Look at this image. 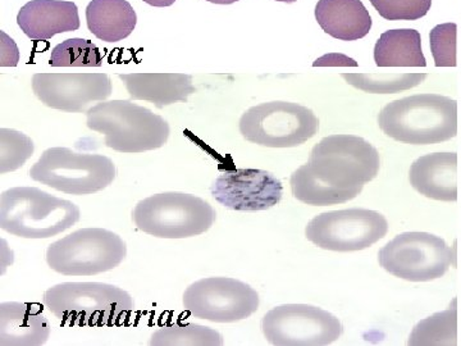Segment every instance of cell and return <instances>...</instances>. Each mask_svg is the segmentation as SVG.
Returning a JSON list of instances; mask_svg holds the SVG:
<instances>
[{
  "label": "cell",
  "mask_w": 461,
  "mask_h": 346,
  "mask_svg": "<svg viewBox=\"0 0 461 346\" xmlns=\"http://www.w3.org/2000/svg\"><path fill=\"white\" fill-rule=\"evenodd\" d=\"M182 303L195 318L233 323L256 314L259 296L250 285L235 278H208L191 284L185 291Z\"/></svg>",
  "instance_id": "13"
},
{
  "label": "cell",
  "mask_w": 461,
  "mask_h": 346,
  "mask_svg": "<svg viewBox=\"0 0 461 346\" xmlns=\"http://www.w3.org/2000/svg\"><path fill=\"white\" fill-rule=\"evenodd\" d=\"M379 129L393 141L433 145L457 133V102L439 94H417L388 103L378 114Z\"/></svg>",
  "instance_id": "2"
},
{
  "label": "cell",
  "mask_w": 461,
  "mask_h": 346,
  "mask_svg": "<svg viewBox=\"0 0 461 346\" xmlns=\"http://www.w3.org/2000/svg\"><path fill=\"white\" fill-rule=\"evenodd\" d=\"M290 185L294 198L314 206L344 205L357 198L364 187L336 184L315 171L309 162L291 175Z\"/></svg>",
  "instance_id": "21"
},
{
  "label": "cell",
  "mask_w": 461,
  "mask_h": 346,
  "mask_svg": "<svg viewBox=\"0 0 461 346\" xmlns=\"http://www.w3.org/2000/svg\"><path fill=\"white\" fill-rule=\"evenodd\" d=\"M145 3H148L149 5H153V7H171L172 5H175L176 0H144Z\"/></svg>",
  "instance_id": "33"
},
{
  "label": "cell",
  "mask_w": 461,
  "mask_h": 346,
  "mask_svg": "<svg viewBox=\"0 0 461 346\" xmlns=\"http://www.w3.org/2000/svg\"><path fill=\"white\" fill-rule=\"evenodd\" d=\"M342 78L355 89L369 94H396L418 86L426 74H342Z\"/></svg>",
  "instance_id": "26"
},
{
  "label": "cell",
  "mask_w": 461,
  "mask_h": 346,
  "mask_svg": "<svg viewBox=\"0 0 461 346\" xmlns=\"http://www.w3.org/2000/svg\"><path fill=\"white\" fill-rule=\"evenodd\" d=\"M409 180L420 196L438 202L457 200V154L433 153L418 158Z\"/></svg>",
  "instance_id": "17"
},
{
  "label": "cell",
  "mask_w": 461,
  "mask_h": 346,
  "mask_svg": "<svg viewBox=\"0 0 461 346\" xmlns=\"http://www.w3.org/2000/svg\"><path fill=\"white\" fill-rule=\"evenodd\" d=\"M50 323L41 305L7 302L0 305V345L41 346L50 340Z\"/></svg>",
  "instance_id": "18"
},
{
  "label": "cell",
  "mask_w": 461,
  "mask_h": 346,
  "mask_svg": "<svg viewBox=\"0 0 461 346\" xmlns=\"http://www.w3.org/2000/svg\"><path fill=\"white\" fill-rule=\"evenodd\" d=\"M379 16L388 21H417L426 16L432 0H369Z\"/></svg>",
  "instance_id": "29"
},
{
  "label": "cell",
  "mask_w": 461,
  "mask_h": 346,
  "mask_svg": "<svg viewBox=\"0 0 461 346\" xmlns=\"http://www.w3.org/2000/svg\"><path fill=\"white\" fill-rule=\"evenodd\" d=\"M456 23H442L430 32V51L437 67L456 66Z\"/></svg>",
  "instance_id": "30"
},
{
  "label": "cell",
  "mask_w": 461,
  "mask_h": 346,
  "mask_svg": "<svg viewBox=\"0 0 461 346\" xmlns=\"http://www.w3.org/2000/svg\"><path fill=\"white\" fill-rule=\"evenodd\" d=\"M17 23L27 38L44 41L80 29V17L74 2L32 0L18 12Z\"/></svg>",
  "instance_id": "16"
},
{
  "label": "cell",
  "mask_w": 461,
  "mask_h": 346,
  "mask_svg": "<svg viewBox=\"0 0 461 346\" xmlns=\"http://www.w3.org/2000/svg\"><path fill=\"white\" fill-rule=\"evenodd\" d=\"M51 67H100L103 57L99 48L86 39H68L60 42L50 54Z\"/></svg>",
  "instance_id": "27"
},
{
  "label": "cell",
  "mask_w": 461,
  "mask_h": 346,
  "mask_svg": "<svg viewBox=\"0 0 461 346\" xmlns=\"http://www.w3.org/2000/svg\"><path fill=\"white\" fill-rule=\"evenodd\" d=\"M212 196L230 211H267L281 202L284 187L264 169H227L215 178Z\"/></svg>",
  "instance_id": "15"
},
{
  "label": "cell",
  "mask_w": 461,
  "mask_h": 346,
  "mask_svg": "<svg viewBox=\"0 0 461 346\" xmlns=\"http://www.w3.org/2000/svg\"><path fill=\"white\" fill-rule=\"evenodd\" d=\"M32 90L42 105L68 114H86L91 103L112 96L107 74H50L32 76Z\"/></svg>",
  "instance_id": "14"
},
{
  "label": "cell",
  "mask_w": 461,
  "mask_h": 346,
  "mask_svg": "<svg viewBox=\"0 0 461 346\" xmlns=\"http://www.w3.org/2000/svg\"><path fill=\"white\" fill-rule=\"evenodd\" d=\"M35 145L25 133L0 129V173L17 171L32 157Z\"/></svg>",
  "instance_id": "28"
},
{
  "label": "cell",
  "mask_w": 461,
  "mask_h": 346,
  "mask_svg": "<svg viewBox=\"0 0 461 346\" xmlns=\"http://www.w3.org/2000/svg\"><path fill=\"white\" fill-rule=\"evenodd\" d=\"M388 232L386 217L369 209L326 212L314 217L305 236L315 247L332 251H357L371 248Z\"/></svg>",
  "instance_id": "10"
},
{
  "label": "cell",
  "mask_w": 461,
  "mask_h": 346,
  "mask_svg": "<svg viewBox=\"0 0 461 346\" xmlns=\"http://www.w3.org/2000/svg\"><path fill=\"white\" fill-rule=\"evenodd\" d=\"M117 176L111 158L76 153L68 148L47 149L30 169V178L69 196H90L107 189Z\"/></svg>",
  "instance_id": "6"
},
{
  "label": "cell",
  "mask_w": 461,
  "mask_h": 346,
  "mask_svg": "<svg viewBox=\"0 0 461 346\" xmlns=\"http://www.w3.org/2000/svg\"><path fill=\"white\" fill-rule=\"evenodd\" d=\"M151 346H220L223 338L218 331L196 323L163 327L151 335Z\"/></svg>",
  "instance_id": "25"
},
{
  "label": "cell",
  "mask_w": 461,
  "mask_h": 346,
  "mask_svg": "<svg viewBox=\"0 0 461 346\" xmlns=\"http://www.w3.org/2000/svg\"><path fill=\"white\" fill-rule=\"evenodd\" d=\"M208 2L214 3V5H233V3L239 2V0H208Z\"/></svg>",
  "instance_id": "34"
},
{
  "label": "cell",
  "mask_w": 461,
  "mask_h": 346,
  "mask_svg": "<svg viewBox=\"0 0 461 346\" xmlns=\"http://www.w3.org/2000/svg\"><path fill=\"white\" fill-rule=\"evenodd\" d=\"M78 206L38 187H12L0 196V227L23 239H50L80 221Z\"/></svg>",
  "instance_id": "3"
},
{
  "label": "cell",
  "mask_w": 461,
  "mask_h": 346,
  "mask_svg": "<svg viewBox=\"0 0 461 346\" xmlns=\"http://www.w3.org/2000/svg\"><path fill=\"white\" fill-rule=\"evenodd\" d=\"M262 330L276 346H326L344 332L339 318L309 305L276 306L264 315Z\"/></svg>",
  "instance_id": "12"
},
{
  "label": "cell",
  "mask_w": 461,
  "mask_h": 346,
  "mask_svg": "<svg viewBox=\"0 0 461 346\" xmlns=\"http://www.w3.org/2000/svg\"><path fill=\"white\" fill-rule=\"evenodd\" d=\"M324 66H344V67H357V63L355 62L351 58L344 56L341 53H330L326 56L318 58L314 62V67H324Z\"/></svg>",
  "instance_id": "32"
},
{
  "label": "cell",
  "mask_w": 461,
  "mask_h": 346,
  "mask_svg": "<svg viewBox=\"0 0 461 346\" xmlns=\"http://www.w3.org/2000/svg\"><path fill=\"white\" fill-rule=\"evenodd\" d=\"M375 62L378 67H426L420 32L397 29L382 33L375 42Z\"/></svg>",
  "instance_id": "23"
},
{
  "label": "cell",
  "mask_w": 461,
  "mask_h": 346,
  "mask_svg": "<svg viewBox=\"0 0 461 346\" xmlns=\"http://www.w3.org/2000/svg\"><path fill=\"white\" fill-rule=\"evenodd\" d=\"M0 36H2V62H0V66H17L18 57H20L17 45L5 32H0Z\"/></svg>",
  "instance_id": "31"
},
{
  "label": "cell",
  "mask_w": 461,
  "mask_h": 346,
  "mask_svg": "<svg viewBox=\"0 0 461 346\" xmlns=\"http://www.w3.org/2000/svg\"><path fill=\"white\" fill-rule=\"evenodd\" d=\"M130 98L153 103L158 109L187 102L195 93L193 77L185 74H121Z\"/></svg>",
  "instance_id": "19"
},
{
  "label": "cell",
  "mask_w": 461,
  "mask_h": 346,
  "mask_svg": "<svg viewBox=\"0 0 461 346\" xmlns=\"http://www.w3.org/2000/svg\"><path fill=\"white\" fill-rule=\"evenodd\" d=\"M315 18L324 32L342 41H359L372 29L371 14L362 0H320Z\"/></svg>",
  "instance_id": "20"
},
{
  "label": "cell",
  "mask_w": 461,
  "mask_h": 346,
  "mask_svg": "<svg viewBox=\"0 0 461 346\" xmlns=\"http://www.w3.org/2000/svg\"><path fill=\"white\" fill-rule=\"evenodd\" d=\"M42 303L62 324L91 329L122 326L135 308L127 291L103 282H62L45 291Z\"/></svg>",
  "instance_id": "1"
},
{
  "label": "cell",
  "mask_w": 461,
  "mask_h": 346,
  "mask_svg": "<svg viewBox=\"0 0 461 346\" xmlns=\"http://www.w3.org/2000/svg\"><path fill=\"white\" fill-rule=\"evenodd\" d=\"M87 27L100 41L118 42L129 38L138 16L127 0H91L86 8Z\"/></svg>",
  "instance_id": "22"
},
{
  "label": "cell",
  "mask_w": 461,
  "mask_h": 346,
  "mask_svg": "<svg viewBox=\"0 0 461 346\" xmlns=\"http://www.w3.org/2000/svg\"><path fill=\"white\" fill-rule=\"evenodd\" d=\"M86 124L105 136V147L120 153H144L165 147L171 127L165 118L130 100L102 102L86 112Z\"/></svg>",
  "instance_id": "4"
},
{
  "label": "cell",
  "mask_w": 461,
  "mask_h": 346,
  "mask_svg": "<svg viewBox=\"0 0 461 346\" xmlns=\"http://www.w3.org/2000/svg\"><path fill=\"white\" fill-rule=\"evenodd\" d=\"M276 2H284L288 3V5H290V3H295L296 0H276Z\"/></svg>",
  "instance_id": "35"
},
{
  "label": "cell",
  "mask_w": 461,
  "mask_h": 346,
  "mask_svg": "<svg viewBox=\"0 0 461 346\" xmlns=\"http://www.w3.org/2000/svg\"><path fill=\"white\" fill-rule=\"evenodd\" d=\"M240 132L253 144L296 148L317 135L320 120L312 109L291 102H268L251 107L240 118Z\"/></svg>",
  "instance_id": "8"
},
{
  "label": "cell",
  "mask_w": 461,
  "mask_h": 346,
  "mask_svg": "<svg viewBox=\"0 0 461 346\" xmlns=\"http://www.w3.org/2000/svg\"><path fill=\"white\" fill-rule=\"evenodd\" d=\"M454 260V249L444 239L429 232L402 233L378 251L382 269L411 282L444 278Z\"/></svg>",
  "instance_id": "9"
},
{
  "label": "cell",
  "mask_w": 461,
  "mask_h": 346,
  "mask_svg": "<svg viewBox=\"0 0 461 346\" xmlns=\"http://www.w3.org/2000/svg\"><path fill=\"white\" fill-rule=\"evenodd\" d=\"M411 346H439L457 344V308L456 299L447 311L433 314L432 317L421 320L412 329L409 336Z\"/></svg>",
  "instance_id": "24"
},
{
  "label": "cell",
  "mask_w": 461,
  "mask_h": 346,
  "mask_svg": "<svg viewBox=\"0 0 461 346\" xmlns=\"http://www.w3.org/2000/svg\"><path fill=\"white\" fill-rule=\"evenodd\" d=\"M309 163L329 180L344 187H364L381 167L377 149L354 135H330L312 150Z\"/></svg>",
  "instance_id": "11"
},
{
  "label": "cell",
  "mask_w": 461,
  "mask_h": 346,
  "mask_svg": "<svg viewBox=\"0 0 461 346\" xmlns=\"http://www.w3.org/2000/svg\"><path fill=\"white\" fill-rule=\"evenodd\" d=\"M126 256V242L117 233L81 229L50 244L47 263L63 276H95L117 269Z\"/></svg>",
  "instance_id": "7"
},
{
  "label": "cell",
  "mask_w": 461,
  "mask_h": 346,
  "mask_svg": "<svg viewBox=\"0 0 461 346\" xmlns=\"http://www.w3.org/2000/svg\"><path fill=\"white\" fill-rule=\"evenodd\" d=\"M213 206L193 194L162 193L138 203L135 226L159 239H189L202 235L215 223Z\"/></svg>",
  "instance_id": "5"
}]
</instances>
